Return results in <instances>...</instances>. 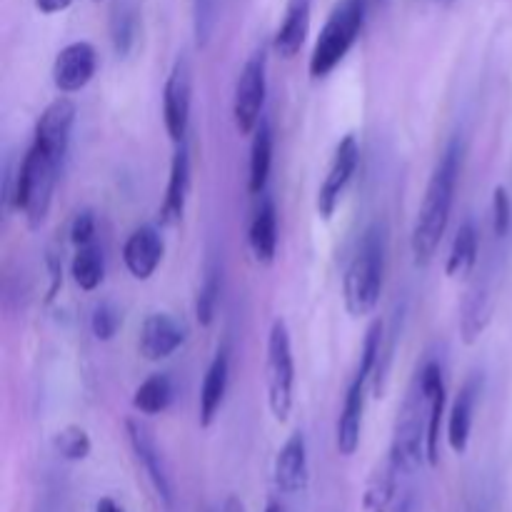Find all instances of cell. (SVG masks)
Listing matches in <instances>:
<instances>
[{
	"label": "cell",
	"mask_w": 512,
	"mask_h": 512,
	"mask_svg": "<svg viewBox=\"0 0 512 512\" xmlns=\"http://www.w3.org/2000/svg\"><path fill=\"white\" fill-rule=\"evenodd\" d=\"M45 268H48L50 285H48V303L58 298L60 288H63V258H60L58 250L50 248L48 255H45Z\"/></svg>",
	"instance_id": "cell-35"
},
{
	"label": "cell",
	"mask_w": 512,
	"mask_h": 512,
	"mask_svg": "<svg viewBox=\"0 0 512 512\" xmlns=\"http://www.w3.org/2000/svg\"><path fill=\"white\" fill-rule=\"evenodd\" d=\"M265 95H268V55L265 50H255L245 60L238 75L233 95V120L240 135H253L263 120Z\"/></svg>",
	"instance_id": "cell-7"
},
{
	"label": "cell",
	"mask_w": 512,
	"mask_h": 512,
	"mask_svg": "<svg viewBox=\"0 0 512 512\" xmlns=\"http://www.w3.org/2000/svg\"><path fill=\"white\" fill-rule=\"evenodd\" d=\"M460 165H463V153H460L458 140H453V143L445 148L438 165H435L433 175H430L423 203H420L418 208V218H415L413 225V235H410L413 260L420 268L433 263L435 253H438L440 243H443L445 238V230H448L450 225V215H453L455 193H458Z\"/></svg>",
	"instance_id": "cell-1"
},
{
	"label": "cell",
	"mask_w": 512,
	"mask_h": 512,
	"mask_svg": "<svg viewBox=\"0 0 512 512\" xmlns=\"http://www.w3.org/2000/svg\"><path fill=\"white\" fill-rule=\"evenodd\" d=\"M53 448L68 463H80L93 450V440H90L88 430L80 428V425H65L53 435Z\"/></svg>",
	"instance_id": "cell-31"
},
{
	"label": "cell",
	"mask_w": 512,
	"mask_h": 512,
	"mask_svg": "<svg viewBox=\"0 0 512 512\" xmlns=\"http://www.w3.org/2000/svg\"><path fill=\"white\" fill-rule=\"evenodd\" d=\"M265 388H268V408L280 425L288 423L293 413L295 390V360L290 330L283 318H275L268 333V355H265Z\"/></svg>",
	"instance_id": "cell-5"
},
{
	"label": "cell",
	"mask_w": 512,
	"mask_h": 512,
	"mask_svg": "<svg viewBox=\"0 0 512 512\" xmlns=\"http://www.w3.org/2000/svg\"><path fill=\"white\" fill-rule=\"evenodd\" d=\"M418 385L428 403V435H425V455H428L430 468H438L440 463V430L445 418V378L443 368L435 360L423 365L418 373Z\"/></svg>",
	"instance_id": "cell-13"
},
{
	"label": "cell",
	"mask_w": 512,
	"mask_h": 512,
	"mask_svg": "<svg viewBox=\"0 0 512 512\" xmlns=\"http://www.w3.org/2000/svg\"><path fill=\"white\" fill-rule=\"evenodd\" d=\"M73 3H75V0H33V5H35V8H38L43 15L63 13V10H68Z\"/></svg>",
	"instance_id": "cell-36"
},
{
	"label": "cell",
	"mask_w": 512,
	"mask_h": 512,
	"mask_svg": "<svg viewBox=\"0 0 512 512\" xmlns=\"http://www.w3.org/2000/svg\"><path fill=\"white\" fill-rule=\"evenodd\" d=\"M120 325H123V315H120V310L113 303L95 305L93 315H90V330H93L95 340L108 343V340L118 335Z\"/></svg>",
	"instance_id": "cell-32"
},
{
	"label": "cell",
	"mask_w": 512,
	"mask_h": 512,
	"mask_svg": "<svg viewBox=\"0 0 512 512\" xmlns=\"http://www.w3.org/2000/svg\"><path fill=\"white\" fill-rule=\"evenodd\" d=\"M190 103H193V70L188 58H178L163 90V123L175 145L185 143L188 135Z\"/></svg>",
	"instance_id": "cell-9"
},
{
	"label": "cell",
	"mask_w": 512,
	"mask_h": 512,
	"mask_svg": "<svg viewBox=\"0 0 512 512\" xmlns=\"http://www.w3.org/2000/svg\"><path fill=\"white\" fill-rule=\"evenodd\" d=\"M398 465L393 463V458H385L383 463H378V468L373 470V475L368 478L363 493V512H390L395 505V495H398Z\"/></svg>",
	"instance_id": "cell-24"
},
{
	"label": "cell",
	"mask_w": 512,
	"mask_h": 512,
	"mask_svg": "<svg viewBox=\"0 0 512 512\" xmlns=\"http://www.w3.org/2000/svg\"><path fill=\"white\" fill-rule=\"evenodd\" d=\"M95 512H125V510L120 508L113 498H100L98 503H95Z\"/></svg>",
	"instance_id": "cell-38"
},
{
	"label": "cell",
	"mask_w": 512,
	"mask_h": 512,
	"mask_svg": "<svg viewBox=\"0 0 512 512\" xmlns=\"http://www.w3.org/2000/svg\"><path fill=\"white\" fill-rule=\"evenodd\" d=\"M70 243L78 245V248H83V245H90L95 238V215L93 210H80V213H75L73 223H70Z\"/></svg>",
	"instance_id": "cell-34"
},
{
	"label": "cell",
	"mask_w": 512,
	"mask_h": 512,
	"mask_svg": "<svg viewBox=\"0 0 512 512\" xmlns=\"http://www.w3.org/2000/svg\"><path fill=\"white\" fill-rule=\"evenodd\" d=\"M263 512H285V508L278 503V500H268V505H265Z\"/></svg>",
	"instance_id": "cell-40"
},
{
	"label": "cell",
	"mask_w": 512,
	"mask_h": 512,
	"mask_svg": "<svg viewBox=\"0 0 512 512\" xmlns=\"http://www.w3.org/2000/svg\"><path fill=\"white\" fill-rule=\"evenodd\" d=\"M370 388V380L355 373L345 393L343 410H340L338 428H335V448L343 458H353L360 448L363 438V415H365V393Z\"/></svg>",
	"instance_id": "cell-14"
},
{
	"label": "cell",
	"mask_w": 512,
	"mask_h": 512,
	"mask_svg": "<svg viewBox=\"0 0 512 512\" xmlns=\"http://www.w3.org/2000/svg\"><path fill=\"white\" fill-rule=\"evenodd\" d=\"M125 435H128L130 450H133V455L138 458L140 468H143L145 475H148L155 495H158L160 503L170 510L175 503L173 483H170L168 468H165V460H163V455H160L153 433H150V428L145 423H140V420H135V418H128L125 420Z\"/></svg>",
	"instance_id": "cell-10"
},
{
	"label": "cell",
	"mask_w": 512,
	"mask_h": 512,
	"mask_svg": "<svg viewBox=\"0 0 512 512\" xmlns=\"http://www.w3.org/2000/svg\"><path fill=\"white\" fill-rule=\"evenodd\" d=\"M248 245L255 263L270 265L278 255V210L270 195H260V203L255 208L253 220L248 228Z\"/></svg>",
	"instance_id": "cell-20"
},
{
	"label": "cell",
	"mask_w": 512,
	"mask_h": 512,
	"mask_svg": "<svg viewBox=\"0 0 512 512\" xmlns=\"http://www.w3.org/2000/svg\"><path fill=\"white\" fill-rule=\"evenodd\" d=\"M512 228V200L505 185L493 190V233L498 238H508Z\"/></svg>",
	"instance_id": "cell-33"
},
{
	"label": "cell",
	"mask_w": 512,
	"mask_h": 512,
	"mask_svg": "<svg viewBox=\"0 0 512 512\" xmlns=\"http://www.w3.org/2000/svg\"><path fill=\"white\" fill-rule=\"evenodd\" d=\"M75 115H78V108L65 95H60L53 103H48V108L40 113L38 123H35L33 145H38L43 153H48L58 163H63L70 148V133H73Z\"/></svg>",
	"instance_id": "cell-11"
},
{
	"label": "cell",
	"mask_w": 512,
	"mask_h": 512,
	"mask_svg": "<svg viewBox=\"0 0 512 512\" xmlns=\"http://www.w3.org/2000/svg\"><path fill=\"white\" fill-rule=\"evenodd\" d=\"M173 398H175L173 380H170L165 373H155L135 388L133 408L143 415H160L170 408Z\"/></svg>",
	"instance_id": "cell-27"
},
{
	"label": "cell",
	"mask_w": 512,
	"mask_h": 512,
	"mask_svg": "<svg viewBox=\"0 0 512 512\" xmlns=\"http://www.w3.org/2000/svg\"><path fill=\"white\" fill-rule=\"evenodd\" d=\"M365 25V0H340L325 20L310 53L308 73L313 80L328 78L358 43Z\"/></svg>",
	"instance_id": "cell-3"
},
{
	"label": "cell",
	"mask_w": 512,
	"mask_h": 512,
	"mask_svg": "<svg viewBox=\"0 0 512 512\" xmlns=\"http://www.w3.org/2000/svg\"><path fill=\"white\" fill-rule=\"evenodd\" d=\"M425 435H428V403L420 390L418 380L410 388L403 408H400L398 420L393 430V445H390V458L398 465L400 473L410 475L420 470V465L428 463L425 455Z\"/></svg>",
	"instance_id": "cell-6"
},
{
	"label": "cell",
	"mask_w": 512,
	"mask_h": 512,
	"mask_svg": "<svg viewBox=\"0 0 512 512\" xmlns=\"http://www.w3.org/2000/svg\"><path fill=\"white\" fill-rule=\"evenodd\" d=\"M480 398V380L470 378L468 383L460 388L458 398L450 405L448 413V445L453 453L465 455L470 445V435H473L475 423V405Z\"/></svg>",
	"instance_id": "cell-22"
},
{
	"label": "cell",
	"mask_w": 512,
	"mask_h": 512,
	"mask_svg": "<svg viewBox=\"0 0 512 512\" xmlns=\"http://www.w3.org/2000/svg\"><path fill=\"white\" fill-rule=\"evenodd\" d=\"M478 250H480V240H478V230L475 225L463 223L460 230L455 233L453 245H450V255L448 263H445V275L450 280H465L478 265Z\"/></svg>",
	"instance_id": "cell-25"
},
{
	"label": "cell",
	"mask_w": 512,
	"mask_h": 512,
	"mask_svg": "<svg viewBox=\"0 0 512 512\" xmlns=\"http://www.w3.org/2000/svg\"><path fill=\"white\" fill-rule=\"evenodd\" d=\"M163 235L153 225H140L123 245V263L135 280H150L163 260Z\"/></svg>",
	"instance_id": "cell-16"
},
{
	"label": "cell",
	"mask_w": 512,
	"mask_h": 512,
	"mask_svg": "<svg viewBox=\"0 0 512 512\" xmlns=\"http://www.w3.org/2000/svg\"><path fill=\"white\" fill-rule=\"evenodd\" d=\"M270 168H273V125L268 118L258 123L250 140V160H248V193L263 195L268 188Z\"/></svg>",
	"instance_id": "cell-23"
},
{
	"label": "cell",
	"mask_w": 512,
	"mask_h": 512,
	"mask_svg": "<svg viewBox=\"0 0 512 512\" xmlns=\"http://www.w3.org/2000/svg\"><path fill=\"white\" fill-rule=\"evenodd\" d=\"M393 512H415V505H413V498L410 495H405L403 500H400L398 505H395Z\"/></svg>",
	"instance_id": "cell-39"
},
{
	"label": "cell",
	"mask_w": 512,
	"mask_h": 512,
	"mask_svg": "<svg viewBox=\"0 0 512 512\" xmlns=\"http://www.w3.org/2000/svg\"><path fill=\"white\" fill-rule=\"evenodd\" d=\"M110 40L120 58L133 50L135 40H138V10L130 3H115L113 13H110Z\"/></svg>",
	"instance_id": "cell-30"
},
{
	"label": "cell",
	"mask_w": 512,
	"mask_h": 512,
	"mask_svg": "<svg viewBox=\"0 0 512 512\" xmlns=\"http://www.w3.org/2000/svg\"><path fill=\"white\" fill-rule=\"evenodd\" d=\"M98 70V53L88 40H75L65 45L53 63V85L58 93L73 95L80 93L93 80Z\"/></svg>",
	"instance_id": "cell-12"
},
{
	"label": "cell",
	"mask_w": 512,
	"mask_h": 512,
	"mask_svg": "<svg viewBox=\"0 0 512 512\" xmlns=\"http://www.w3.org/2000/svg\"><path fill=\"white\" fill-rule=\"evenodd\" d=\"M310 10H313V0H288L283 23L278 25L273 38V48L280 58L293 60L303 50L310 33Z\"/></svg>",
	"instance_id": "cell-21"
},
{
	"label": "cell",
	"mask_w": 512,
	"mask_h": 512,
	"mask_svg": "<svg viewBox=\"0 0 512 512\" xmlns=\"http://www.w3.org/2000/svg\"><path fill=\"white\" fill-rule=\"evenodd\" d=\"M70 275H73L75 285H78L80 290H85V293L98 290L105 278L103 250L95 243L78 248V253L73 255V263H70Z\"/></svg>",
	"instance_id": "cell-28"
},
{
	"label": "cell",
	"mask_w": 512,
	"mask_h": 512,
	"mask_svg": "<svg viewBox=\"0 0 512 512\" xmlns=\"http://www.w3.org/2000/svg\"><path fill=\"white\" fill-rule=\"evenodd\" d=\"M220 512H248V508H245V503L238 498V495H228Z\"/></svg>",
	"instance_id": "cell-37"
},
{
	"label": "cell",
	"mask_w": 512,
	"mask_h": 512,
	"mask_svg": "<svg viewBox=\"0 0 512 512\" xmlns=\"http://www.w3.org/2000/svg\"><path fill=\"white\" fill-rule=\"evenodd\" d=\"M60 165L63 163L43 153L38 145H30L15 168V210L23 213L30 230H38L48 218Z\"/></svg>",
	"instance_id": "cell-4"
},
{
	"label": "cell",
	"mask_w": 512,
	"mask_h": 512,
	"mask_svg": "<svg viewBox=\"0 0 512 512\" xmlns=\"http://www.w3.org/2000/svg\"><path fill=\"white\" fill-rule=\"evenodd\" d=\"M490 315H493V298H490L488 285H473L463 303V315H460V333L465 343L473 345L485 333Z\"/></svg>",
	"instance_id": "cell-26"
},
{
	"label": "cell",
	"mask_w": 512,
	"mask_h": 512,
	"mask_svg": "<svg viewBox=\"0 0 512 512\" xmlns=\"http://www.w3.org/2000/svg\"><path fill=\"white\" fill-rule=\"evenodd\" d=\"M190 193V148L188 143L175 145L173 160H170L168 185H165V198L160 205V223L178 225L185 215Z\"/></svg>",
	"instance_id": "cell-17"
},
{
	"label": "cell",
	"mask_w": 512,
	"mask_h": 512,
	"mask_svg": "<svg viewBox=\"0 0 512 512\" xmlns=\"http://www.w3.org/2000/svg\"><path fill=\"white\" fill-rule=\"evenodd\" d=\"M228 380H230V353L228 345L215 353V358L210 360L208 370H205L203 388H200V428L208 430L210 425L218 418L220 408L225 403V393H228Z\"/></svg>",
	"instance_id": "cell-19"
},
{
	"label": "cell",
	"mask_w": 512,
	"mask_h": 512,
	"mask_svg": "<svg viewBox=\"0 0 512 512\" xmlns=\"http://www.w3.org/2000/svg\"><path fill=\"white\" fill-rule=\"evenodd\" d=\"M220 290H223V270L218 263H208L203 275V283H200L198 298H195V318L203 328H210L215 323V315H218L220 305Z\"/></svg>",
	"instance_id": "cell-29"
},
{
	"label": "cell",
	"mask_w": 512,
	"mask_h": 512,
	"mask_svg": "<svg viewBox=\"0 0 512 512\" xmlns=\"http://www.w3.org/2000/svg\"><path fill=\"white\" fill-rule=\"evenodd\" d=\"M185 343V328L168 313H150L143 320L138 350L148 363L170 358Z\"/></svg>",
	"instance_id": "cell-15"
},
{
	"label": "cell",
	"mask_w": 512,
	"mask_h": 512,
	"mask_svg": "<svg viewBox=\"0 0 512 512\" xmlns=\"http://www.w3.org/2000/svg\"><path fill=\"white\" fill-rule=\"evenodd\" d=\"M360 165V143L355 135H345L338 143L333 155V163H330L328 175H325L323 185L318 190V198H315V210L323 220H330L338 210L340 200H343L345 190L353 183L355 173H358Z\"/></svg>",
	"instance_id": "cell-8"
},
{
	"label": "cell",
	"mask_w": 512,
	"mask_h": 512,
	"mask_svg": "<svg viewBox=\"0 0 512 512\" xmlns=\"http://www.w3.org/2000/svg\"><path fill=\"white\" fill-rule=\"evenodd\" d=\"M385 253H388V230L380 220H375L365 228L358 250L343 275L345 308L353 318H365L378 308L385 283Z\"/></svg>",
	"instance_id": "cell-2"
},
{
	"label": "cell",
	"mask_w": 512,
	"mask_h": 512,
	"mask_svg": "<svg viewBox=\"0 0 512 512\" xmlns=\"http://www.w3.org/2000/svg\"><path fill=\"white\" fill-rule=\"evenodd\" d=\"M208 512H213V510H208Z\"/></svg>",
	"instance_id": "cell-41"
},
{
	"label": "cell",
	"mask_w": 512,
	"mask_h": 512,
	"mask_svg": "<svg viewBox=\"0 0 512 512\" xmlns=\"http://www.w3.org/2000/svg\"><path fill=\"white\" fill-rule=\"evenodd\" d=\"M275 485H278L280 493L295 495L300 490H305L310 478L308 470V443H305V435L300 430H295L285 445L280 448L278 458H275Z\"/></svg>",
	"instance_id": "cell-18"
}]
</instances>
